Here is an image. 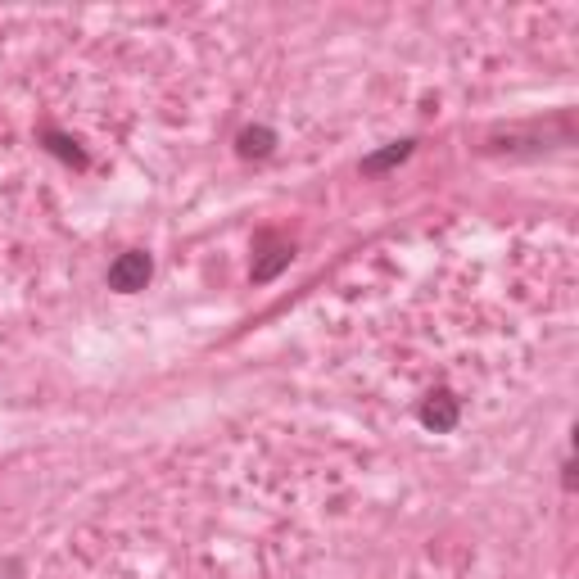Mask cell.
Here are the masks:
<instances>
[{"label": "cell", "instance_id": "2", "mask_svg": "<svg viewBox=\"0 0 579 579\" xmlns=\"http://www.w3.org/2000/svg\"><path fill=\"white\" fill-rule=\"evenodd\" d=\"M457 421V408L448 399H439V403H430L426 408V426H435V430H448Z\"/></svg>", "mask_w": 579, "mask_h": 579}, {"label": "cell", "instance_id": "1", "mask_svg": "<svg viewBox=\"0 0 579 579\" xmlns=\"http://www.w3.org/2000/svg\"><path fill=\"white\" fill-rule=\"evenodd\" d=\"M145 281H150V258L145 254H123L109 267V285L114 290H141Z\"/></svg>", "mask_w": 579, "mask_h": 579}]
</instances>
